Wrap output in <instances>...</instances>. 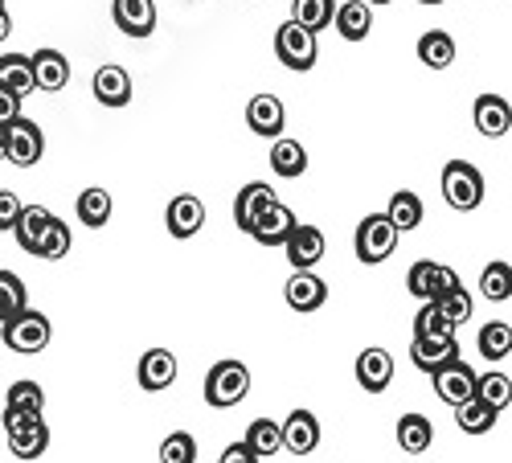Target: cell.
Here are the masks:
<instances>
[{
    "label": "cell",
    "mask_w": 512,
    "mask_h": 463,
    "mask_svg": "<svg viewBox=\"0 0 512 463\" xmlns=\"http://www.w3.org/2000/svg\"><path fill=\"white\" fill-rule=\"evenodd\" d=\"M21 308H29L25 283H21L13 271H0V324H5V320H13Z\"/></svg>",
    "instance_id": "39"
},
{
    "label": "cell",
    "mask_w": 512,
    "mask_h": 463,
    "mask_svg": "<svg viewBox=\"0 0 512 463\" xmlns=\"http://www.w3.org/2000/svg\"><path fill=\"white\" fill-rule=\"evenodd\" d=\"M336 13V0H291V21L304 25L308 33H320L332 25Z\"/></svg>",
    "instance_id": "35"
},
{
    "label": "cell",
    "mask_w": 512,
    "mask_h": 463,
    "mask_svg": "<svg viewBox=\"0 0 512 463\" xmlns=\"http://www.w3.org/2000/svg\"><path fill=\"white\" fill-rule=\"evenodd\" d=\"M451 357H459L455 332H447V336H414V341H410V361H414L422 373L439 369V365L451 361Z\"/></svg>",
    "instance_id": "20"
},
{
    "label": "cell",
    "mask_w": 512,
    "mask_h": 463,
    "mask_svg": "<svg viewBox=\"0 0 512 463\" xmlns=\"http://www.w3.org/2000/svg\"><path fill=\"white\" fill-rule=\"evenodd\" d=\"M5 144H9V128L0 123V160H5Z\"/></svg>",
    "instance_id": "48"
},
{
    "label": "cell",
    "mask_w": 512,
    "mask_h": 463,
    "mask_svg": "<svg viewBox=\"0 0 512 463\" xmlns=\"http://www.w3.org/2000/svg\"><path fill=\"white\" fill-rule=\"evenodd\" d=\"M66 255H70V226L54 218L50 230H46V238H41V246H37V259L58 263V259H66Z\"/></svg>",
    "instance_id": "42"
},
{
    "label": "cell",
    "mask_w": 512,
    "mask_h": 463,
    "mask_svg": "<svg viewBox=\"0 0 512 463\" xmlns=\"http://www.w3.org/2000/svg\"><path fill=\"white\" fill-rule=\"evenodd\" d=\"M476 398H480L484 406H492L496 414L508 410V402H512V377H508L504 369L476 373Z\"/></svg>",
    "instance_id": "30"
},
{
    "label": "cell",
    "mask_w": 512,
    "mask_h": 463,
    "mask_svg": "<svg viewBox=\"0 0 512 463\" xmlns=\"http://www.w3.org/2000/svg\"><path fill=\"white\" fill-rule=\"evenodd\" d=\"M357 259L365 267H377V263H386L394 255V246H398V230L390 226L386 214H365L361 226H357Z\"/></svg>",
    "instance_id": "6"
},
{
    "label": "cell",
    "mask_w": 512,
    "mask_h": 463,
    "mask_svg": "<svg viewBox=\"0 0 512 463\" xmlns=\"http://www.w3.org/2000/svg\"><path fill=\"white\" fill-rule=\"evenodd\" d=\"M431 386H435V394L455 410L459 402L476 398V369L467 365L463 357H451V361H443L439 369H431Z\"/></svg>",
    "instance_id": "7"
},
{
    "label": "cell",
    "mask_w": 512,
    "mask_h": 463,
    "mask_svg": "<svg viewBox=\"0 0 512 463\" xmlns=\"http://www.w3.org/2000/svg\"><path fill=\"white\" fill-rule=\"evenodd\" d=\"M279 439L291 455H312L320 447V418L312 410H291L287 423H279Z\"/></svg>",
    "instance_id": "12"
},
{
    "label": "cell",
    "mask_w": 512,
    "mask_h": 463,
    "mask_svg": "<svg viewBox=\"0 0 512 463\" xmlns=\"http://www.w3.org/2000/svg\"><path fill=\"white\" fill-rule=\"evenodd\" d=\"M29 70H33V91H62L70 82V62L62 50H37L29 54Z\"/></svg>",
    "instance_id": "17"
},
{
    "label": "cell",
    "mask_w": 512,
    "mask_h": 463,
    "mask_svg": "<svg viewBox=\"0 0 512 463\" xmlns=\"http://www.w3.org/2000/svg\"><path fill=\"white\" fill-rule=\"evenodd\" d=\"M9 128V144H5V160L17 164V168H33L41 156H46V136H41V128L33 119L17 115L5 123Z\"/></svg>",
    "instance_id": "8"
},
{
    "label": "cell",
    "mask_w": 512,
    "mask_h": 463,
    "mask_svg": "<svg viewBox=\"0 0 512 463\" xmlns=\"http://www.w3.org/2000/svg\"><path fill=\"white\" fill-rule=\"evenodd\" d=\"M250 394V369L242 361H218L205 373V402L213 410H230Z\"/></svg>",
    "instance_id": "1"
},
{
    "label": "cell",
    "mask_w": 512,
    "mask_h": 463,
    "mask_svg": "<svg viewBox=\"0 0 512 463\" xmlns=\"http://www.w3.org/2000/svg\"><path fill=\"white\" fill-rule=\"evenodd\" d=\"M480 353L492 365L508 361V353H512V328H508V320H492V324L480 328Z\"/></svg>",
    "instance_id": "36"
},
{
    "label": "cell",
    "mask_w": 512,
    "mask_h": 463,
    "mask_svg": "<svg viewBox=\"0 0 512 463\" xmlns=\"http://www.w3.org/2000/svg\"><path fill=\"white\" fill-rule=\"evenodd\" d=\"M476 128H480V136H488V140H504V136H508L512 111H508V99H504V95H480V99H476Z\"/></svg>",
    "instance_id": "22"
},
{
    "label": "cell",
    "mask_w": 512,
    "mask_h": 463,
    "mask_svg": "<svg viewBox=\"0 0 512 463\" xmlns=\"http://www.w3.org/2000/svg\"><path fill=\"white\" fill-rule=\"evenodd\" d=\"M422 197L414 193V189H398L394 197H390V209H386V218H390V226L398 230V234H410V230H418L422 226Z\"/></svg>",
    "instance_id": "28"
},
{
    "label": "cell",
    "mask_w": 512,
    "mask_h": 463,
    "mask_svg": "<svg viewBox=\"0 0 512 463\" xmlns=\"http://www.w3.org/2000/svg\"><path fill=\"white\" fill-rule=\"evenodd\" d=\"M283 250H287V263H291L295 271H312V267L324 259L328 238H324L320 226H300V222H295V230L287 234Z\"/></svg>",
    "instance_id": "10"
},
{
    "label": "cell",
    "mask_w": 512,
    "mask_h": 463,
    "mask_svg": "<svg viewBox=\"0 0 512 463\" xmlns=\"http://www.w3.org/2000/svg\"><path fill=\"white\" fill-rule=\"evenodd\" d=\"M50 222H54V214L46 205H21V218L13 226V238L21 242L25 255H37V246H41V238H46Z\"/></svg>",
    "instance_id": "23"
},
{
    "label": "cell",
    "mask_w": 512,
    "mask_h": 463,
    "mask_svg": "<svg viewBox=\"0 0 512 463\" xmlns=\"http://www.w3.org/2000/svg\"><path fill=\"white\" fill-rule=\"evenodd\" d=\"M443 197L451 209H459V214H472V209L484 201V177L476 164L467 160H447L443 164Z\"/></svg>",
    "instance_id": "3"
},
{
    "label": "cell",
    "mask_w": 512,
    "mask_h": 463,
    "mask_svg": "<svg viewBox=\"0 0 512 463\" xmlns=\"http://www.w3.org/2000/svg\"><path fill=\"white\" fill-rule=\"evenodd\" d=\"M160 463H197V439L189 431H173L160 443Z\"/></svg>",
    "instance_id": "41"
},
{
    "label": "cell",
    "mask_w": 512,
    "mask_h": 463,
    "mask_svg": "<svg viewBox=\"0 0 512 463\" xmlns=\"http://www.w3.org/2000/svg\"><path fill=\"white\" fill-rule=\"evenodd\" d=\"M365 5H390V0H365Z\"/></svg>",
    "instance_id": "49"
},
{
    "label": "cell",
    "mask_w": 512,
    "mask_h": 463,
    "mask_svg": "<svg viewBox=\"0 0 512 463\" xmlns=\"http://www.w3.org/2000/svg\"><path fill=\"white\" fill-rule=\"evenodd\" d=\"M447 332H455V328L443 320V312L435 304H422V312L414 316V336H447Z\"/></svg>",
    "instance_id": "43"
},
{
    "label": "cell",
    "mask_w": 512,
    "mask_h": 463,
    "mask_svg": "<svg viewBox=\"0 0 512 463\" xmlns=\"http://www.w3.org/2000/svg\"><path fill=\"white\" fill-rule=\"evenodd\" d=\"M0 87L13 91L17 99H25L33 91V70H29V54H5L0 58Z\"/></svg>",
    "instance_id": "34"
},
{
    "label": "cell",
    "mask_w": 512,
    "mask_h": 463,
    "mask_svg": "<svg viewBox=\"0 0 512 463\" xmlns=\"http://www.w3.org/2000/svg\"><path fill=\"white\" fill-rule=\"evenodd\" d=\"M164 226H168V234L173 238H193V234H201V226H205V205H201V197H193V193H181V197H173L168 201V209H164Z\"/></svg>",
    "instance_id": "14"
},
{
    "label": "cell",
    "mask_w": 512,
    "mask_h": 463,
    "mask_svg": "<svg viewBox=\"0 0 512 463\" xmlns=\"http://www.w3.org/2000/svg\"><path fill=\"white\" fill-rule=\"evenodd\" d=\"M418 62L431 66V70H447V66L455 62V41H451V33H443V29L422 33V37H418Z\"/></svg>",
    "instance_id": "29"
},
{
    "label": "cell",
    "mask_w": 512,
    "mask_h": 463,
    "mask_svg": "<svg viewBox=\"0 0 512 463\" xmlns=\"http://www.w3.org/2000/svg\"><path fill=\"white\" fill-rule=\"evenodd\" d=\"M332 25L345 41H365L373 29V5H365V0H345V5H336Z\"/></svg>",
    "instance_id": "24"
},
{
    "label": "cell",
    "mask_w": 512,
    "mask_h": 463,
    "mask_svg": "<svg viewBox=\"0 0 512 463\" xmlns=\"http://www.w3.org/2000/svg\"><path fill=\"white\" fill-rule=\"evenodd\" d=\"M357 382L365 394H386L394 382V357L386 349H365L357 357Z\"/></svg>",
    "instance_id": "19"
},
{
    "label": "cell",
    "mask_w": 512,
    "mask_h": 463,
    "mask_svg": "<svg viewBox=\"0 0 512 463\" xmlns=\"http://www.w3.org/2000/svg\"><path fill=\"white\" fill-rule=\"evenodd\" d=\"M136 382H140V390H148V394L168 390V386L177 382V357L168 353V349H148V353L140 357Z\"/></svg>",
    "instance_id": "18"
},
{
    "label": "cell",
    "mask_w": 512,
    "mask_h": 463,
    "mask_svg": "<svg viewBox=\"0 0 512 463\" xmlns=\"http://www.w3.org/2000/svg\"><path fill=\"white\" fill-rule=\"evenodd\" d=\"M451 287H459V275H455L451 267H443V263L418 259V263L406 271V291H410L414 300H422V304L439 300L443 291H451Z\"/></svg>",
    "instance_id": "9"
},
{
    "label": "cell",
    "mask_w": 512,
    "mask_h": 463,
    "mask_svg": "<svg viewBox=\"0 0 512 463\" xmlns=\"http://www.w3.org/2000/svg\"><path fill=\"white\" fill-rule=\"evenodd\" d=\"M242 443L250 447L254 459H271L283 451V439H279V423H271V418H254V423L246 427Z\"/></svg>",
    "instance_id": "31"
},
{
    "label": "cell",
    "mask_w": 512,
    "mask_h": 463,
    "mask_svg": "<svg viewBox=\"0 0 512 463\" xmlns=\"http://www.w3.org/2000/svg\"><path fill=\"white\" fill-rule=\"evenodd\" d=\"M439 312H443V320L451 324V328H459V324H467V320H472V296H467V287L459 283V287H451V291H443V296L439 300H431Z\"/></svg>",
    "instance_id": "37"
},
{
    "label": "cell",
    "mask_w": 512,
    "mask_h": 463,
    "mask_svg": "<svg viewBox=\"0 0 512 463\" xmlns=\"http://www.w3.org/2000/svg\"><path fill=\"white\" fill-rule=\"evenodd\" d=\"M13 33V17H9V9L5 5H0V41H5Z\"/></svg>",
    "instance_id": "47"
},
{
    "label": "cell",
    "mask_w": 512,
    "mask_h": 463,
    "mask_svg": "<svg viewBox=\"0 0 512 463\" xmlns=\"http://www.w3.org/2000/svg\"><path fill=\"white\" fill-rule=\"evenodd\" d=\"M0 5H5V0H0Z\"/></svg>",
    "instance_id": "51"
},
{
    "label": "cell",
    "mask_w": 512,
    "mask_h": 463,
    "mask_svg": "<svg viewBox=\"0 0 512 463\" xmlns=\"http://www.w3.org/2000/svg\"><path fill=\"white\" fill-rule=\"evenodd\" d=\"M246 123H250V132L254 136H263V140H279L283 128H287V111L275 95H254L246 103Z\"/></svg>",
    "instance_id": "16"
},
{
    "label": "cell",
    "mask_w": 512,
    "mask_h": 463,
    "mask_svg": "<svg viewBox=\"0 0 512 463\" xmlns=\"http://www.w3.org/2000/svg\"><path fill=\"white\" fill-rule=\"evenodd\" d=\"M455 423H459L463 435H488L496 427V410L484 406L480 398H467V402L455 406Z\"/></svg>",
    "instance_id": "33"
},
{
    "label": "cell",
    "mask_w": 512,
    "mask_h": 463,
    "mask_svg": "<svg viewBox=\"0 0 512 463\" xmlns=\"http://www.w3.org/2000/svg\"><path fill=\"white\" fill-rule=\"evenodd\" d=\"M431 443H435V423L426 414H402L398 418V447L406 451V455H422V451H431Z\"/></svg>",
    "instance_id": "26"
},
{
    "label": "cell",
    "mask_w": 512,
    "mask_h": 463,
    "mask_svg": "<svg viewBox=\"0 0 512 463\" xmlns=\"http://www.w3.org/2000/svg\"><path fill=\"white\" fill-rule=\"evenodd\" d=\"M111 21L123 37H152L156 33V0H111Z\"/></svg>",
    "instance_id": "11"
},
{
    "label": "cell",
    "mask_w": 512,
    "mask_h": 463,
    "mask_svg": "<svg viewBox=\"0 0 512 463\" xmlns=\"http://www.w3.org/2000/svg\"><path fill=\"white\" fill-rule=\"evenodd\" d=\"M74 209H78V222L87 230H103L111 222V193L107 189H82Z\"/></svg>",
    "instance_id": "32"
},
{
    "label": "cell",
    "mask_w": 512,
    "mask_h": 463,
    "mask_svg": "<svg viewBox=\"0 0 512 463\" xmlns=\"http://www.w3.org/2000/svg\"><path fill=\"white\" fill-rule=\"evenodd\" d=\"M21 218V197L17 193H0V234H13Z\"/></svg>",
    "instance_id": "44"
},
{
    "label": "cell",
    "mask_w": 512,
    "mask_h": 463,
    "mask_svg": "<svg viewBox=\"0 0 512 463\" xmlns=\"http://www.w3.org/2000/svg\"><path fill=\"white\" fill-rule=\"evenodd\" d=\"M275 58H279L287 70H295V74H308V70L316 66V58H320L316 33H308L304 25H295V21L279 25V29H275Z\"/></svg>",
    "instance_id": "5"
},
{
    "label": "cell",
    "mask_w": 512,
    "mask_h": 463,
    "mask_svg": "<svg viewBox=\"0 0 512 463\" xmlns=\"http://www.w3.org/2000/svg\"><path fill=\"white\" fill-rule=\"evenodd\" d=\"M418 5H443V0H418Z\"/></svg>",
    "instance_id": "50"
},
{
    "label": "cell",
    "mask_w": 512,
    "mask_h": 463,
    "mask_svg": "<svg viewBox=\"0 0 512 463\" xmlns=\"http://www.w3.org/2000/svg\"><path fill=\"white\" fill-rule=\"evenodd\" d=\"M480 291H484V300L504 304L512 296V271H508V263H488L484 275H480Z\"/></svg>",
    "instance_id": "40"
},
{
    "label": "cell",
    "mask_w": 512,
    "mask_h": 463,
    "mask_svg": "<svg viewBox=\"0 0 512 463\" xmlns=\"http://www.w3.org/2000/svg\"><path fill=\"white\" fill-rule=\"evenodd\" d=\"M275 201H279V197H275V189H271L267 181H250V185H242L238 197H234V226H238L242 234H250V226L259 222Z\"/></svg>",
    "instance_id": "13"
},
{
    "label": "cell",
    "mask_w": 512,
    "mask_h": 463,
    "mask_svg": "<svg viewBox=\"0 0 512 463\" xmlns=\"http://www.w3.org/2000/svg\"><path fill=\"white\" fill-rule=\"evenodd\" d=\"M50 336H54L50 316H41V312H33V308H21L13 320L0 324V341H5V349L25 353V357L46 349V345H50Z\"/></svg>",
    "instance_id": "2"
},
{
    "label": "cell",
    "mask_w": 512,
    "mask_h": 463,
    "mask_svg": "<svg viewBox=\"0 0 512 463\" xmlns=\"http://www.w3.org/2000/svg\"><path fill=\"white\" fill-rule=\"evenodd\" d=\"M91 91L103 107H127L132 103V74H127L123 66H99Z\"/></svg>",
    "instance_id": "21"
},
{
    "label": "cell",
    "mask_w": 512,
    "mask_h": 463,
    "mask_svg": "<svg viewBox=\"0 0 512 463\" xmlns=\"http://www.w3.org/2000/svg\"><path fill=\"white\" fill-rule=\"evenodd\" d=\"M218 463H263V459H254L246 443H230V447L222 451V459H218Z\"/></svg>",
    "instance_id": "45"
},
{
    "label": "cell",
    "mask_w": 512,
    "mask_h": 463,
    "mask_svg": "<svg viewBox=\"0 0 512 463\" xmlns=\"http://www.w3.org/2000/svg\"><path fill=\"white\" fill-rule=\"evenodd\" d=\"M5 435H9V451L17 459H37L50 447V427L41 414H21V410H5Z\"/></svg>",
    "instance_id": "4"
},
{
    "label": "cell",
    "mask_w": 512,
    "mask_h": 463,
    "mask_svg": "<svg viewBox=\"0 0 512 463\" xmlns=\"http://www.w3.org/2000/svg\"><path fill=\"white\" fill-rule=\"evenodd\" d=\"M291 230H295V214H291L287 205H279V201H275V205L267 209V214L250 226V238H254V242H263V246H283Z\"/></svg>",
    "instance_id": "25"
},
{
    "label": "cell",
    "mask_w": 512,
    "mask_h": 463,
    "mask_svg": "<svg viewBox=\"0 0 512 463\" xmlns=\"http://www.w3.org/2000/svg\"><path fill=\"white\" fill-rule=\"evenodd\" d=\"M271 173H279V177H287V181L304 177V173H308V152H304V144L279 136V140L271 144Z\"/></svg>",
    "instance_id": "27"
},
{
    "label": "cell",
    "mask_w": 512,
    "mask_h": 463,
    "mask_svg": "<svg viewBox=\"0 0 512 463\" xmlns=\"http://www.w3.org/2000/svg\"><path fill=\"white\" fill-rule=\"evenodd\" d=\"M5 410H21V414H41L46 410V390H41L37 382H13L9 394H5Z\"/></svg>",
    "instance_id": "38"
},
{
    "label": "cell",
    "mask_w": 512,
    "mask_h": 463,
    "mask_svg": "<svg viewBox=\"0 0 512 463\" xmlns=\"http://www.w3.org/2000/svg\"><path fill=\"white\" fill-rule=\"evenodd\" d=\"M17 115H21V99H17L13 91L0 87V123H9V119H17Z\"/></svg>",
    "instance_id": "46"
},
{
    "label": "cell",
    "mask_w": 512,
    "mask_h": 463,
    "mask_svg": "<svg viewBox=\"0 0 512 463\" xmlns=\"http://www.w3.org/2000/svg\"><path fill=\"white\" fill-rule=\"evenodd\" d=\"M283 296H287L291 312H316V308L328 304V283L316 271H295L283 287Z\"/></svg>",
    "instance_id": "15"
}]
</instances>
